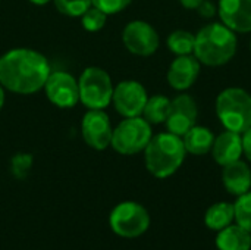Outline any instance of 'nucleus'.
Segmentation results:
<instances>
[{
  "label": "nucleus",
  "mask_w": 251,
  "mask_h": 250,
  "mask_svg": "<svg viewBox=\"0 0 251 250\" xmlns=\"http://www.w3.org/2000/svg\"><path fill=\"white\" fill-rule=\"evenodd\" d=\"M3 105H4V88H3L1 84H0V111H1V108H3Z\"/></svg>",
  "instance_id": "nucleus-31"
},
{
  "label": "nucleus",
  "mask_w": 251,
  "mask_h": 250,
  "mask_svg": "<svg viewBox=\"0 0 251 250\" xmlns=\"http://www.w3.org/2000/svg\"><path fill=\"white\" fill-rule=\"evenodd\" d=\"M196 10L199 12V16L203 19H212L218 15V6L212 0H203Z\"/></svg>",
  "instance_id": "nucleus-27"
},
{
  "label": "nucleus",
  "mask_w": 251,
  "mask_h": 250,
  "mask_svg": "<svg viewBox=\"0 0 251 250\" xmlns=\"http://www.w3.org/2000/svg\"><path fill=\"white\" fill-rule=\"evenodd\" d=\"M28 1H31V3L35 4V6H44V4L50 3L51 0H28Z\"/></svg>",
  "instance_id": "nucleus-30"
},
{
  "label": "nucleus",
  "mask_w": 251,
  "mask_h": 250,
  "mask_svg": "<svg viewBox=\"0 0 251 250\" xmlns=\"http://www.w3.org/2000/svg\"><path fill=\"white\" fill-rule=\"evenodd\" d=\"M50 72L47 57L34 49L18 47L0 56V84L16 94L40 91Z\"/></svg>",
  "instance_id": "nucleus-1"
},
{
  "label": "nucleus",
  "mask_w": 251,
  "mask_h": 250,
  "mask_svg": "<svg viewBox=\"0 0 251 250\" xmlns=\"http://www.w3.org/2000/svg\"><path fill=\"white\" fill-rule=\"evenodd\" d=\"M216 115L225 130L243 134L251 127V94L241 87H228L216 97Z\"/></svg>",
  "instance_id": "nucleus-4"
},
{
  "label": "nucleus",
  "mask_w": 251,
  "mask_h": 250,
  "mask_svg": "<svg viewBox=\"0 0 251 250\" xmlns=\"http://www.w3.org/2000/svg\"><path fill=\"white\" fill-rule=\"evenodd\" d=\"M212 158L213 161L225 167L228 164H232L243 156V141H241V134L225 130L221 134L215 136V141L212 146Z\"/></svg>",
  "instance_id": "nucleus-15"
},
{
  "label": "nucleus",
  "mask_w": 251,
  "mask_h": 250,
  "mask_svg": "<svg viewBox=\"0 0 251 250\" xmlns=\"http://www.w3.org/2000/svg\"><path fill=\"white\" fill-rule=\"evenodd\" d=\"M179 4L185 9H190V10H196L199 7V4L203 1V0H178Z\"/></svg>",
  "instance_id": "nucleus-29"
},
{
  "label": "nucleus",
  "mask_w": 251,
  "mask_h": 250,
  "mask_svg": "<svg viewBox=\"0 0 251 250\" xmlns=\"http://www.w3.org/2000/svg\"><path fill=\"white\" fill-rule=\"evenodd\" d=\"M185 156L187 150L182 137L169 131L153 136L144 149L146 168L159 180L174 175L182 167Z\"/></svg>",
  "instance_id": "nucleus-3"
},
{
  "label": "nucleus",
  "mask_w": 251,
  "mask_h": 250,
  "mask_svg": "<svg viewBox=\"0 0 251 250\" xmlns=\"http://www.w3.org/2000/svg\"><path fill=\"white\" fill-rule=\"evenodd\" d=\"M238 47L237 34L226 25L210 22L199 29L194 43V56L204 66L218 68L229 63Z\"/></svg>",
  "instance_id": "nucleus-2"
},
{
  "label": "nucleus",
  "mask_w": 251,
  "mask_h": 250,
  "mask_svg": "<svg viewBox=\"0 0 251 250\" xmlns=\"http://www.w3.org/2000/svg\"><path fill=\"white\" fill-rule=\"evenodd\" d=\"M43 88L49 102L60 109H69L79 103L78 80L69 72L51 71Z\"/></svg>",
  "instance_id": "nucleus-10"
},
{
  "label": "nucleus",
  "mask_w": 251,
  "mask_h": 250,
  "mask_svg": "<svg viewBox=\"0 0 251 250\" xmlns=\"http://www.w3.org/2000/svg\"><path fill=\"white\" fill-rule=\"evenodd\" d=\"M131 3L132 0H91V4L103 10L107 16L125 10Z\"/></svg>",
  "instance_id": "nucleus-26"
},
{
  "label": "nucleus",
  "mask_w": 251,
  "mask_h": 250,
  "mask_svg": "<svg viewBox=\"0 0 251 250\" xmlns=\"http://www.w3.org/2000/svg\"><path fill=\"white\" fill-rule=\"evenodd\" d=\"M32 156L29 153H16L12 159H10V172L15 178L18 180H24L32 167Z\"/></svg>",
  "instance_id": "nucleus-25"
},
{
  "label": "nucleus",
  "mask_w": 251,
  "mask_h": 250,
  "mask_svg": "<svg viewBox=\"0 0 251 250\" xmlns=\"http://www.w3.org/2000/svg\"><path fill=\"white\" fill-rule=\"evenodd\" d=\"M113 128L104 109H88L81 121V136L94 150H104L112 143Z\"/></svg>",
  "instance_id": "nucleus-12"
},
{
  "label": "nucleus",
  "mask_w": 251,
  "mask_h": 250,
  "mask_svg": "<svg viewBox=\"0 0 251 250\" xmlns=\"http://www.w3.org/2000/svg\"><path fill=\"white\" fill-rule=\"evenodd\" d=\"M222 183L225 190L232 196H241L251 190V168L247 162L238 159L222 167Z\"/></svg>",
  "instance_id": "nucleus-16"
},
{
  "label": "nucleus",
  "mask_w": 251,
  "mask_h": 250,
  "mask_svg": "<svg viewBox=\"0 0 251 250\" xmlns=\"http://www.w3.org/2000/svg\"><path fill=\"white\" fill-rule=\"evenodd\" d=\"M59 13L71 18H81L91 6V0H51Z\"/></svg>",
  "instance_id": "nucleus-24"
},
{
  "label": "nucleus",
  "mask_w": 251,
  "mask_h": 250,
  "mask_svg": "<svg viewBox=\"0 0 251 250\" xmlns=\"http://www.w3.org/2000/svg\"><path fill=\"white\" fill-rule=\"evenodd\" d=\"M216 248L219 250H251V233L234 222L218 231Z\"/></svg>",
  "instance_id": "nucleus-18"
},
{
  "label": "nucleus",
  "mask_w": 251,
  "mask_h": 250,
  "mask_svg": "<svg viewBox=\"0 0 251 250\" xmlns=\"http://www.w3.org/2000/svg\"><path fill=\"white\" fill-rule=\"evenodd\" d=\"M196 34L187 29H175L166 38V46L175 56H185L194 53Z\"/></svg>",
  "instance_id": "nucleus-21"
},
{
  "label": "nucleus",
  "mask_w": 251,
  "mask_h": 250,
  "mask_svg": "<svg viewBox=\"0 0 251 250\" xmlns=\"http://www.w3.org/2000/svg\"><path fill=\"white\" fill-rule=\"evenodd\" d=\"M112 231L124 239H137L150 227L149 211L137 202H122L116 205L109 215Z\"/></svg>",
  "instance_id": "nucleus-7"
},
{
  "label": "nucleus",
  "mask_w": 251,
  "mask_h": 250,
  "mask_svg": "<svg viewBox=\"0 0 251 250\" xmlns=\"http://www.w3.org/2000/svg\"><path fill=\"white\" fill-rule=\"evenodd\" d=\"M218 15L235 34L251 32V0H219Z\"/></svg>",
  "instance_id": "nucleus-14"
},
{
  "label": "nucleus",
  "mask_w": 251,
  "mask_h": 250,
  "mask_svg": "<svg viewBox=\"0 0 251 250\" xmlns=\"http://www.w3.org/2000/svg\"><path fill=\"white\" fill-rule=\"evenodd\" d=\"M182 141L187 153L194 156H204L212 150L215 134L212 133L210 128L196 124L191 130H188L182 136Z\"/></svg>",
  "instance_id": "nucleus-17"
},
{
  "label": "nucleus",
  "mask_w": 251,
  "mask_h": 250,
  "mask_svg": "<svg viewBox=\"0 0 251 250\" xmlns=\"http://www.w3.org/2000/svg\"><path fill=\"white\" fill-rule=\"evenodd\" d=\"M235 224L241 225L251 233V190L238 196L234 202Z\"/></svg>",
  "instance_id": "nucleus-22"
},
{
  "label": "nucleus",
  "mask_w": 251,
  "mask_h": 250,
  "mask_svg": "<svg viewBox=\"0 0 251 250\" xmlns=\"http://www.w3.org/2000/svg\"><path fill=\"white\" fill-rule=\"evenodd\" d=\"M234 222H235L234 203L229 202L213 203L204 214V224L207 228L213 231H221Z\"/></svg>",
  "instance_id": "nucleus-19"
},
{
  "label": "nucleus",
  "mask_w": 251,
  "mask_h": 250,
  "mask_svg": "<svg viewBox=\"0 0 251 250\" xmlns=\"http://www.w3.org/2000/svg\"><path fill=\"white\" fill-rule=\"evenodd\" d=\"M151 137V124H149L143 116L124 118L113 128L110 146L119 155L132 156L144 152Z\"/></svg>",
  "instance_id": "nucleus-5"
},
{
  "label": "nucleus",
  "mask_w": 251,
  "mask_h": 250,
  "mask_svg": "<svg viewBox=\"0 0 251 250\" xmlns=\"http://www.w3.org/2000/svg\"><path fill=\"white\" fill-rule=\"evenodd\" d=\"M241 141H243V155L251 164V127L241 134Z\"/></svg>",
  "instance_id": "nucleus-28"
},
{
  "label": "nucleus",
  "mask_w": 251,
  "mask_h": 250,
  "mask_svg": "<svg viewBox=\"0 0 251 250\" xmlns=\"http://www.w3.org/2000/svg\"><path fill=\"white\" fill-rule=\"evenodd\" d=\"M200 71H201V63L194 55L176 56L168 68L166 81L171 88L184 93L196 84Z\"/></svg>",
  "instance_id": "nucleus-13"
},
{
  "label": "nucleus",
  "mask_w": 251,
  "mask_h": 250,
  "mask_svg": "<svg viewBox=\"0 0 251 250\" xmlns=\"http://www.w3.org/2000/svg\"><path fill=\"white\" fill-rule=\"evenodd\" d=\"M79 102L87 109H106L112 103L113 83L107 71L99 66H88L78 78Z\"/></svg>",
  "instance_id": "nucleus-6"
},
{
  "label": "nucleus",
  "mask_w": 251,
  "mask_h": 250,
  "mask_svg": "<svg viewBox=\"0 0 251 250\" xmlns=\"http://www.w3.org/2000/svg\"><path fill=\"white\" fill-rule=\"evenodd\" d=\"M169 108H171V99L169 97H166L163 94L149 96L141 116L151 125L165 124L168 113H169Z\"/></svg>",
  "instance_id": "nucleus-20"
},
{
  "label": "nucleus",
  "mask_w": 251,
  "mask_h": 250,
  "mask_svg": "<svg viewBox=\"0 0 251 250\" xmlns=\"http://www.w3.org/2000/svg\"><path fill=\"white\" fill-rule=\"evenodd\" d=\"M149 99L146 87L135 80H125L115 85L112 105L124 118L141 116Z\"/></svg>",
  "instance_id": "nucleus-9"
},
{
  "label": "nucleus",
  "mask_w": 251,
  "mask_h": 250,
  "mask_svg": "<svg viewBox=\"0 0 251 250\" xmlns=\"http://www.w3.org/2000/svg\"><path fill=\"white\" fill-rule=\"evenodd\" d=\"M122 43L129 53L147 57L157 52L160 46V37L151 24L135 19L125 25L122 31Z\"/></svg>",
  "instance_id": "nucleus-8"
},
{
  "label": "nucleus",
  "mask_w": 251,
  "mask_h": 250,
  "mask_svg": "<svg viewBox=\"0 0 251 250\" xmlns=\"http://www.w3.org/2000/svg\"><path fill=\"white\" fill-rule=\"evenodd\" d=\"M250 50H251V40H250Z\"/></svg>",
  "instance_id": "nucleus-32"
},
{
  "label": "nucleus",
  "mask_w": 251,
  "mask_h": 250,
  "mask_svg": "<svg viewBox=\"0 0 251 250\" xmlns=\"http://www.w3.org/2000/svg\"><path fill=\"white\" fill-rule=\"evenodd\" d=\"M199 106L196 99L188 93H179L171 100L168 118L165 121L166 130L182 137L188 130L197 124Z\"/></svg>",
  "instance_id": "nucleus-11"
},
{
  "label": "nucleus",
  "mask_w": 251,
  "mask_h": 250,
  "mask_svg": "<svg viewBox=\"0 0 251 250\" xmlns=\"http://www.w3.org/2000/svg\"><path fill=\"white\" fill-rule=\"evenodd\" d=\"M106 21H107V15L93 4L81 16L82 28L90 32H97V31L103 29V27L106 25Z\"/></svg>",
  "instance_id": "nucleus-23"
}]
</instances>
